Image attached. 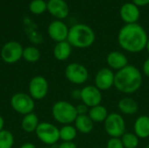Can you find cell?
<instances>
[{
    "label": "cell",
    "instance_id": "6da1fadb",
    "mask_svg": "<svg viewBox=\"0 0 149 148\" xmlns=\"http://www.w3.org/2000/svg\"><path fill=\"white\" fill-rule=\"evenodd\" d=\"M118 44L120 48L130 53H139L146 49L148 36L139 24L124 25L118 33Z\"/></svg>",
    "mask_w": 149,
    "mask_h": 148
},
{
    "label": "cell",
    "instance_id": "7a4b0ae2",
    "mask_svg": "<svg viewBox=\"0 0 149 148\" xmlns=\"http://www.w3.org/2000/svg\"><path fill=\"white\" fill-rule=\"evenodd\" d=\"M142 83V72L134 65H128L115 72L113 86L121 93H135L141 89Z\"/></svg>",
    "mask_w": 149,
    "mask_h": 148
},
{
    "label": "cell",
    "instance_id": "3957f363",
    "mask_svg": "<svg viewBox=\"0 0 149 148\" xmlns=\"http://www.w3.org/2000/svg\"><path fill=\"white\" fill-rule=\"evenodd\" d=\"M67 41L72 47L85 49L93 44L95 33L87 24H76L69 29Z\"/></svg>",
    "mask_w": 149,
    "mask_h": 148
},
{
    "label": "cell",
    "instance_id": "277c9868",
    "mask_svg": "<svg viewBox=\"0 0 149 148\" xmlns=\"http://www.w3.org/2000/svg\"><path fill=\"white\" fill-rule=\"evenodd\" d=\"M52 113L55 120L62 125H71L78 117L76 106L65 100L56 102L52 108Z\"/></svg>",
    "mask_w": 149,
    "mask_h": 148
},
{
    "label": "cell",
    "instance_id": "5b68a950",
    "mask_svg": "<svg viewBox=\"0 0 149 148\" xmlns=\"http://www.w3.org/2000/svg\"><path fill=\"white\" fill-rule=\"evenodd\" d=\"M104 129L110 138H121L126 131V121L118 113H109L104 122Z\"/></svg>",
    "mask_w": 149,
    "mask_h": 148
},
{
    "label": "cell",
    "instance_id": "8992f818",
    "mask_svg": "<svg viewBox=\"0 0 149 148\" xmlns=\"http://www.w3.org/2000/svg\"><path fill=\"white\" fill-rule=\"evenodd\" d=\"M65 76L69 82L74 85H83L89 79V72L82 64L72 63L65 67Z\"/></svg>",
    "mask_w": 149,
    "mask_h": 148
},
{
    "label": "cell",
    "instance_id": "52a82bcc",
    "mask_svg": "<svg viewBox=\"0 0 149 148\" xmlns=\"http://www.w3.org/2000/svg\"><path fill=\"white\" fill-rule=\"evenodd\" d=\"M36 134L43 143L52 146L56 144L59 139V129L53 124L48 122L39 123L36 129Z\"/></svg>",
    "mask_w": 149,
    "mask_h": 148
},
{
    "label": "cell",
    "instance_id": "ba28073f",
    "mask_svg": "<svg viewBox=\"0 0 149 148\" xmlns=\"http://www.w3.org/2000/svg\"><path fill=\"white\" fill-rule=\"evenodd\" d=\"M11 107L18 113L26 115L31 113L35 107L34 99L23 92L14 94L10 99Z\"/></svg>",
    "mask_w": 149,
    "mask_h": 148
},
{
    "label": "cell",
    "instance_id": "9c48e42d",
    "mask_svg": "<svg viewBox=\"0 0 149 148\" xmlns=\"http://www.w3.org/2000/svg\"><path fill=\"white\" fill-rule=\"evenodd\" d=\"M102 99V92L95 85H89L80 89V99L89 108L100 105Z\"/></svg>",
    "mask_w": 149,
    "mask_h": 148
},
{
    "label": "cell",
    "instance_id": "30bf717a",
    "mask_svg": "<svg viewBox=\"0 0 149 148\" xmlns=\"http://www.w3.org/2000/svg\"><path fill=\"white\" fill-rule=\"evenodd\" d=\"M23 47L16 41L6 43L1 50V57L7 64H14L23 58Z\"/></svg>",
    "mask_w": 149,
    "mask_h": 148
},
{
    "label": "cell",
    "instance_id": "8fae6325",
    "mask_svg": "<svg viewBox=\"0 0 149 148\" xmlns=\"http://www.w3.org/2000/svg\"><path fill=\"white\" fill-rule=\"evenodd\" d=\"M115 73L108 67L100 69L94 77V85L101 92L107 91L114 85Z\"/></svg>",
    "mask_w": 149,
    "mask_h": 148
},
{
    "label": "cell",
    "instance_id": "7c38bea8",
    "mask_svg": "<svg viewBox=\"0 0 149 148\" xmlns=\"http://www.w3.org/2000/svg\"><path fill=\"white\" fill-rule=\"evenodd\" d=\"M48 81L43 76H36L32 78L29 84V92L33 99H43L48 93Z\"/></svg>",
    "mask_w": 149,
    "mask_h": 148
},
{
    "label": "cell",
    "instance_id": "4fadbf2b",
    "mask_svg": "<svg viewBox=\"0 0 149 148\" xmlns=\"http://www.w3.org/2000/svg\"><path fill=\"white\" fill-rule=\"evenodd\" d=\"M69 29L61 20H54L48 26V34L57 43L67 40Z\"/></svg>",
    "mask_w": 149,
    "mask_h": 148
},
{
    "label": "cell",
    "instance_id": "5bb4252c",
    "mask_svg": "<svg viewBox=\"0 0 149 148\" xmlns=\"http://www.w3.org/2000/svg\"><path fill=\"white\" fill-rule=\"evenodd\" d=\"M120 15L126 24H136L140 18V9L133 2L126 3L121 6Z\"/></svg>",
    "mask_w": 149,
    "mask_h": 148
},
{
    "label": "cell",
    "instance_id": "9a60e30c",
    "mask_svg": "<svg viewBox=\"0 0 149 148\" xmlns=\"http://www.w3.org/2000/svg\"><path fill=\"white\" fill-rule=\"evenodd\" d=\"M107 64L108 68L113 71H120L128 65L127 57L121 51H113L109 52L107 56Z\"/></svg>",
    "mask_w": 149,
    "mask_h": 148
},
{
    "label": "cell",
    "instance_id": "2e32d148",
    "mask_svg": "<svg viewBox=\"0 0 149 148\" xmlns=\"http://www.w3.org/2000/svg\"><path fill=\"white\" fill-rule=\"evenodd\" d=\"M47 10L58 20L65 18L69 14V7L65 0H49Z\"/></svg>",
    "mask_w": 149,
    "mask_h": 148
},
{
    "label": "cell",
    "instance_id": "e0dca14e",
    "mask_svg": "<svg viewBox=\"0 0 149 148\" xmlns=\"http://www.w3.org/2000/svg\"><path fill=\"white\" fill-rule=\"evenodd\" d=\"M134 133L139 139L149 138V116L141 115L139 116L134 124Z\"/></svg>",
    "mask_w": 149,
    "mask_h": 148
},
{
    "label": "cell",
    "instance_id": "ac0fdd59",
    "mask_svg": "<svg viewBox=\"0 0 149 148\" xmlns=\"http://www.w3.org/2000/svg\"><path fill=\"white\" fill-rule=\"evenodd\" d=\"M119 111L125 115H134L139 110L138 103L130 97H124L118 102Z\"/></svg>",
    "mask_w": 149,
    "mask_h": 148
},
{
    "label": "cell",
    "instance_id": "d6986e66",
    "mask_svg": "<svg viewBox=\"0 0 149 148\" xmlns=\"http://www.w3.org/2000/svg\"><path fill=\"white\" fill-rule=\"evenodd\" d=\"M74 126L76 127L77 131L83 134L90 133L94 128V123L90 119V117L86 115H78L74 121Z\"/></svg>",
    "mask_w": 149,
    "mask_h": 148
},
{
    "label": "cell",
    "instance_id": "ffe728a7",
    "mask_svg": "<svg viewBox=\"0 0 149 148\" xmlns=\"http://www.w3.org/2000/svg\"><path fill=\"white\" fill-rule=\"evenodd\" d=\"M72 45L67 40L58 42L53 49V55L56 59L59 61H65L68 59L72 54Z\"/></svg>",
    "mask_w": 149,
    "mask_h": 148
},
{
    "label": "cell",
    "instance_id": "44dd1931",
    "mask_svg": "<svg viewBox=\"0 0 149 148\" xmlns=\"http://www.w3.org/2000/svg\"><path fill=\"white\" fill-rule=\"evenodd\" d=\"M93 123H104L109 115V112L105 106L101 104L93 107L89 108V112L87 114Z\"/></svg>",
    "mask_w": 149,
    "mask_h": 148
},
{
    "label": "cell",
    "instance_id": "7402d4cb",
    "mask_svg": "<svg viewBox=\"0 0 149 148\" xmlns=\"http://www.w3.org/2000/svg\"><path fill=\"white\" fill-rule=\"evenodd\" d=\"M38 125H39L38 118L33 113L24 115L22 120V128L26 133L36 132V129L38 126Z\"/></svg>",
    "mask_w": 149,
    "mask_h": 148
},
{
    "label": "cell",
    "instance_id": "603a6c76",
    "mask_svg": "<svg viewBox=\"0 0 149 148\" xmlns=\"http://www.w3.org/2000/svg\"><path fill=\"white\" fill-rule=\"evenodd\" d=\"M78 131L74 126L64 125L59 129V139L62 141H73L77 137Z\"/></svg>",
    "mask_w": 149,
    "mask_h": 148
},
{
    "label": "cell",
    "instance_id": "cb8c5ba5",
    "mask_svg": "<svg viewBox=\"0 0 149 148\" xmlns=\"http://www.w3.org/2000/svg\"><path fill=\"white\" fill-rule=\"evenodd\" d=\"M125 148H137L140 144V139L132 132H126L120 138Z\"/></svg>",
    "mask_w": 149,
    "mask_h": 148
},
{
    "label": "cell",
    "instance_id": "d4e9b609",
    "mask_svg": "<svg viewBox=\"0 0 149 148\" xmlns=\"http://www.w3.org/2000/svg\"><path fill=\"white\" fill-rule=\"evenodd\" d=\"M23 58H24V60L31 63L37 62L40 58V51L38 48L34 46L26 47L23 51Z\"/></svg>",
    "mask_w": 149,
    "mask_h": 148
},
{
    "label": "cell",
    "instance_id": "484cf974",
    "mask_svg": "<svg viewBox=\"0 0 149 148\" xmlns=\"http://www.w3.org/2000/svg\"><path fill=\"white\" fill-rule=\"evenodd\" d=\"M13 144V134L8 130H2L0 132V148H11Z\"/></svg>",
    "mask_w": 149,
    "mask_h": 148
},
{
    "label": "cell",
    "instance_id": "4316f807",
    "mask_svg": "<svg viewBox=\"0 0 149 148\" xmlns=\"http://www.w3.org/2000/svg\"><path fill=\"white\" fill-rule=\"evenodd\" d=\"M30 10L33 14H42L47 10V3L44 0H32L29 5Z\"/></svg>",
    "mask_w": 149,
    "mask_h": 148
},
{
    "label": "cell",
    "instance_id": "83f0119b",
    "mask_svg": "<svg viewBox=\"0 0 149 148\" xmlns=\"http://www.w3.org/2000/svg\"><path fill=\"white\" fill-rule=\"evenodd\" d=\"M106 148H125L120 138H110L106 145Z\"/></svg>",
    "mask_w": 149,
    "mask_h": 148
},
{
    "label": "cell",
    "instance_id": "f1b7e54d",
    "mask_svg": "<svg viewBox=\"0 0 149 148\" xmlns=\"http://www.w3.org/2000/svg\"><path fill=\"white\" fill-rule=\"evenodd\" d=\"M76 111H77L78 115H86V114H88L89 107L87 106H86L85 104L81 103V104H79L78 106H76Z\"/></svg>",
    "mask_w": 149,
    "mask_h": 148
},
{
    "label": "cell",
    "instance_id": "f546056e",
    "mask_svg": "<svg viewBox=\"0 0 149 148\" xmlns=\"http://www.w3.org/2000/svg\"><path fill=\"white\" fill-rule=\"evenodd\" d=\"M58 148H78V147L73 141H62Z\"/></svg>",
    "mask_w": 149,
    "mask_h": 148
},
{
    "label": "cell",
    "instance_id": "4dcf8cb0",
    "mask_svg": "<svg viewBox=\"0 0 149 148\" xmlns=\"http://www.w3.org/2000/svg\"><path fill=\"white\" fill-rule=\"evenodd\" d=\"M142 72L143 74L149 79V57L144 61L142 65Z\"/></svg>",
    "mask_w": 149,
    "mask_h": 148
},
{
    "label": "cell",
    "instance_id": "1f68e13d",
    "mask_svg": "<svg viewBox=\"0 0 149 148\" xmlns=\"http://www.w3.org/2000/svg\"><path fill=\"white\" fill-rule=\"evenodd\" d=\"M134 4H136L138 7L141 6H146L149 4V0H132Z\"/></svg>",
    "mask_w": 149,
    "mask_h": 148
},
{
    "label": "cell",
    "instance_id": "d6a6232c",
    "mask_svg": "<svg viewBox=\"0 0 149 148\" xmlns=\"http://www.w3.org/2000/svg\"><path fill=\"white\" fill-rule=\"evenodd\" d=\"M72 97L75 99H80V90L79 89H77V90H74L72 93Z\"/></svg>",
    "mask_w": 149,
    "mask_h": 148
},
{
    "label": "cell",
    "instance_id": "836d02e7",
    "mask_svg": "<svg viewBox=\"0 0 149 148\" xmlns=\"http://www.w3.org/2000/svg\"><path fill=\"white\" fill-rule=\"evenodd\" d=\"M20 148H36V147L32 143H25L23 146H21Z\"/></svg>",
    "mask_w": 149,
    "mask_h": 148
},
{
    "label": "cell",
    "instance_id": "e575fe53",
    "mask_svg": "<svg viewBox=\"0 0 149 148\" xmlns=\"http://www.w3.org/2000/svg\"><path fill=\"white\" fill-rule=\"evenodd\" d=\"M3 126H4V120H3V118L0 115V132L3 130Z\"/></svg>",
    "mask_w": 149,
    "mask_h": 148
},
{
    "label": "cell",
    "instance_id": "d590c367",
    "mask_svg": "<svg viewBox=\"0 0 149 148\" xmlns=\"http://www.w3.org/2000/svg\"><path fill=\"white\" fill-rule=\"evenodd\" d=\"M146 50H147L148 53L149 54V38H148V43H147V45H146Z\"/></svg>",
    "mask_w": 149,
    "mask_h": 148
},
{
    "label": "cell",
    "instance_id": "8d00e7d4",
    "mask_svg": "<svg viewBox=\"0 0 149 148\" xmlns=\"http://www.w3.org/2000/svg\"><path fill=\"white\" fill-rule=\"evenodd\" d=\"M144 148H149V144H148V145H147V146H146Z\"/></svg>",
    "mask_w": 149,
    "mask_h": 148
},
{
    "label": "cell",
    "instance_id": "74e56055",
    "mask_svg": "<svg viewBox=\"0 0 149 148\" xmlns=\"http://www.w3.org/2000/svg\"><path fill=\"white\" fill-rule=\"evenodd\" d=\"M45 148H54V147H45Z\"/></svg>",
    "mask_w": 149,
    "mask_h": 148
},
{
    "label": "cell",
    "instance_id": "f35d334b",
    "mask_svg": "<svg viewBox=\"0 0 149 148\" xmlns=\"http://www.w3.org/2000/svg\"><path fill=\"white\" fill-rule=\"evenodd\" d=\"M97 148H102V147H97Z\"/></svg>",
    "mask_w": 149,
    "mask_h": 148
}]
</instances>
